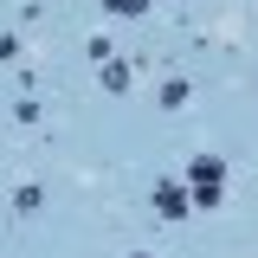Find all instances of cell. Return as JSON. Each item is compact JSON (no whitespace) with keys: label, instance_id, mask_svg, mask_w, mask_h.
<instances>
[{"label":"cell","instance_id":"1","mask_svg":"<svg viewBox=\"0 0 258 258\" xmlns=\"http://www.w3.org/2000/svg\"><path fill=\"white\" fill-rule=\"evenodd\" d=\"M187 194L200 200V207H220V200H226V161H220V155L187 161Z\"/></svg>","mask_w":258,"mask_h":258},{"label":"cell","instance_id":"3","mask_svg":"<svg viewBox=\"0 0 258 258\" xmlns=\"http://www.w3.org/2000/svg\"><path fill=\"white\" fill-rule=\"evenodd\" d=\"M103 91H129V64H103Z\"/></svg>","mask_w":258,"mask_h":258},{"label":"cell","instance_id":"4","mask_svg":"<svg viewBox=\"0 0 258 258\" xmlns=\"http://www.w3.org/2000/svg\"><path fill=\"white\" fill-rule=\"evenodd\" d=\"M103 7H110V13H123V20H136V13H142L149 0H103Z\"/></svg>","mask_w":258,"mask_h":258},{"label":"cell","instance_id":"5","mask_svg":"<svg viewBox=\"0 0 258 258\" xmlns=\"http://www.w3.org/2000/svg\"><path fill=\"white\" fill-rule=\"evenodd\" d=\"M129 258H149V252H129Z\"/></svg>","mask_w":258,"mask_h":258},{"label":"cell","instance_id":"2","mask_svg":"<svg viewBox=\"0 0 258 258\" xmlns=\"http://www.w3.org/2000/svg\"><path fill=\"white\" fill-rule=\"evenodd\" d=\"M187 207H194V194L181 181H155V213L161 220H187Z\"/></svg>","mask_w":258,"mask_h":258}]
</instances>
